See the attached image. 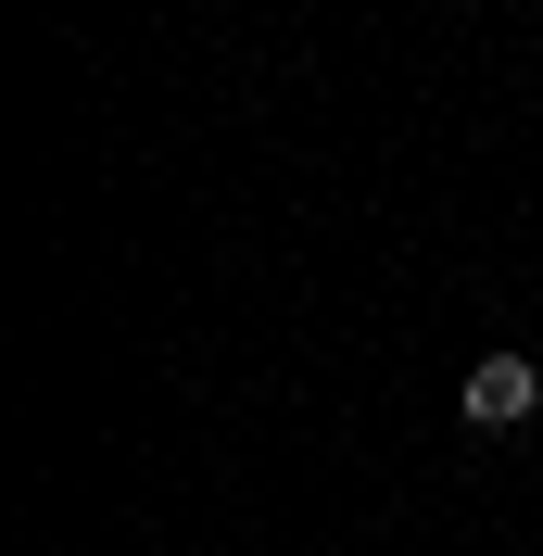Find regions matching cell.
<instances>
[{
    "label": "cell",
    "instance_id": "6da1fadb",
    "mask_svg": "<svg viewBox=\"0 0 543 556\" xmlns=\"http://www.w3.org/2000/svg\"><path fill=\"white\" fill-rule=\"evenodd\" d=\"M455 417H468V430H531V417H543V367L518 342H493L468 380H455Z\"/></svg>",
    "mask_w": 543,
    "mask_h": 556
}]
</instances>
